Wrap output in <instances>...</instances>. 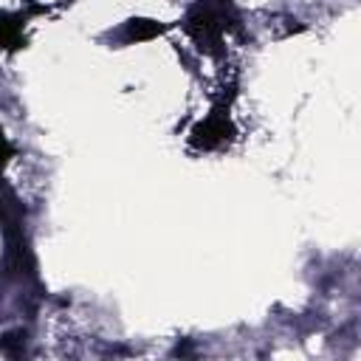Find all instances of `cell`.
Instances as JSON below:
<instances>
[{
  "instance_id": "5b68a950",
  "label": "cell",
  "mask_w": 361,
  "mask_h": 361,
  "mask_svg": "<svg viewBox=\"0 0 361 361\" xmlns=\"http://www.w3.org/2000/svg\"><path fill=\"white\" fill-rule=\"evenodd\" d=\"M11 155H14V147H11V144H8V138L0 133V169L8 164V158H11Z\"/></svg>"
},
{
  "instance_id": "7a4b0ae2",
  "label": "cell",
  "mask_w": 361,
  "mask_h": 361,
  "mask_svg": "<svg viewBox=\"0 0 361 361\" xmlns=\"http://www.w3.org/2000/svg\"><path fill=\"white\" fill-rule=\"evenodd\" d=\"M231 124L228 118H220V116H209L206 121H200L195 130H192V144L200 147V149H212V147H220L223 141L231 138Z\"/></svg>"
},
{
  "instance_id": "3957f363",
  "label": "cell",
  "mask_w": 361,
  "mask_h": 361,
  "mask_svg": "<svg viewBox=\"0 0 361 361\" xmlns=\"http://www.w3.org/2000/svg\"><path fill=\"white\" fill-rule=\"evenodd\" d=\"M164 31H166V25H161V23H155V20H130V23L124 25L121 39H124V42H141V39H152V37H158V34H164Z\"/></svg>"
},
{
  "instance_id": "277c9868",
  "label": "cell",
  "mask_w": 361,
  "mask_h": 361,
  "mask_svg": "<svg viewBox=\"0 0 361 361\" xmlns=\"http://www.w3.org/2000/svg\"><path fill=\"white\" fill-rule=\"evenodd\" d=\"M23 23H20V17H8V14H3L0 17V51H6V48H17V45H23Z\"/></svg>"
},
{
  "instance_id": "6da1fadb",
  "label": "cell",
  "mask_w": 361,
  "mask_h": 361,
  "mask_svg": "<svg viewBox=\"0 0 361 361\" xmlns=\"http://www.w3.org/2000/svg\"><path fill=\"white\" fill-rule=\"evenodd\" d=\"M186 31L189 37L197 42V48L203 51H214V45L220 42V23L214 20V14L209 8H195L186 17Z\"/></svg>"
}]
</instances>
